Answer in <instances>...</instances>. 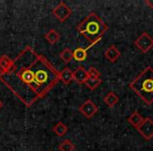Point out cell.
<instances>
[{
  "instance_id": "22",
  "label": "cell",
  "mask_w": 153,
  "mask_h": 151,
  "mask_svg": "<svg viewBox=\"0 0 153 151\" xmlns=\"http://www.w3.org/2000/svg\"><path fill=\"white\" fill-rule=\"evenodd\" d=\"M2 106H3V103H2V101L0 100V109L2 108Z\"/></svg>"
},
{
  "instance_id": "20",
  "label": "cell",
  "mask_w": 153,
  "mask_h": 151,
  "mask_svg": "<svg viewBox=\"0 0 153 151\" xmlns=\"http://www.w3.org/2000/svg\"><path fill=\"white\" fill-rule=\"evenodd\" d=\"M88 77L90 78H98V79H101V74L97 68L94 67H90V69L88 70Z\"/></svg>"
},
{
  "instance_id": "4",
  "label": "cell",
  "mask_w": 153,
  "mask_h": 151,
  "mask_svg": "<svg viewBox=\"0 0 153 151\" xmlns=\"http://www.w3.org/2000/svg\"><path fill=\"white\" fill-rule=\"evenodd\" d=\"M134 45H135L143 54H146L153 47V38L148 33H143V34L134 41Z\"/></svg>"
},
{
  "instance_id": "18",
  "label": "cell",
  "mask_w": 153,
  "mask_h": 151,
  "mask_svg": "<svg viewBox=\"0 0 153 151\" xmlns=\"http://www.w3.org/2000/svg\"><path fill=\"white\" fill-rule=\"evenodd\" d=\"M101 83H102V80L101 79L88 77V79L86 80V82H85V85L87 86L90 90H94L97 87H99V86L101 85Z\"/></svg>"
},
{
  "instance_id": "14",
  "label": "cell",
  "mask_w": 153,
  "mask_h": 151,
  "mask_svg": "<svg viewBox=\"0 0 153 151\" xmlns=\"http://www.w3.org/2000/svg\"><path fill=\"white\" fill-rule=\"evenodd\" d=\"M53 131L57 136L62 138V136L65 135L66 132L68 131V128H67V126L63 123V122H58V123L53 127Z\"/></svg>"
},
{
  "instance_id": "5",
  "label": "cell",
  "mask_w": 153,
  "mask_h": 151,
  "mask_svg": "<svg viewBox=\"0 0 153 151\" xmlns=\"http://www.w3.org/2000/svg\"><path fill=\"white\" fill-rule=\"evenodd\" d=\"M53 15L60 22H64L71 15V9L64 1H61L55 9L53 10Z\"/></svg>"
},
{
  "instance_id": "1",
  "label": "cell",
  "mask_w": 153,
  "mask_h": 151,
  "mask_svg": "<svg viewBox=\"0 0 153 151\" xmlns=\"http://www.w3.org/2000/svg\"><path fill=\"white\" fill-rule=\"evenodd\" d=\"M59 72L46 57L26 46L13 60L11 68L0 74V81L26 107H30L57 85Z\"/></svg>"
},
{
  "instance_id": "2",
  "label": "cell",
  "mask_w": 153,
  "mask_h": 151,
  "mask_svg": "<svg viewBox=\"0 0 153 151\" xmlns=\"http://www.w3.org/2000/svg\"><path fill=\"white\" fill-rule=\"evenodd\" d=\"M76 30L89 42H91V44H96L108 30V26L97 14L91 13L78 24Z\"/></svg>"
},
{
  "instance_id": "24",
  "label": "cell",
  "mask_w": 153,
  "mask_h": 151,
  "mask_svg": "<svg viewBox=\"0 0 153 151\" xmlns=\"http://www.w3.org/2000/svg\"><path fill=\"white\" fill-rule=\"evenodd\" d=\"M0 57H1V56H0Z\"/></svg>"
},
{
  "instance_id": "12",
  "label": "cell",
  "mask_w": 153,
  "mask_h": 151,
  "mask_svg": "<svg viewBox=\"0 0 153 151\" xmlns=\"http://www.w3.org/2000/svg\"><path fill=\"white\" fill-rule=\"evenodd\" d=\"M144 120H145V118L143 117L140 112H137V111H134V112L131 113V115L128 118V122H129V124L133 126L134 128L140 127V124L144 122Z\"/></svg>"
},
{
  "instance_id": "19",
  "label": "cell",
  "mask_w": 153,
  "mask_h": 151,
  "mask_svg": "<svg viewBox=\"0 0 153 151\" xmlns=\"http://www.w3.org/2000/svg\"><path fill=\"white\" fill-rule=\"evenodd\" d=\"M74 145L69 140L63 141L59 146V151H74Z\"/></svg>"
},
{
  "instance_id": "7",
  "label": "cell",
  "mask_w": 153,
  "mask_h": 151,
  "mask_svg": "<svg viewBox=\"0 0 153 151\" xmlns=\"http://www.w3.org/2000/svg\"><path fill=\"white\" fill-rule=\"evenodd\" d=\"M99 108L91 100H86L83 104L80 106V112L86 118V119H91L97 112Z\"/></svg>"
},
{
  "instance_id": "21",
  "label": "cell",
  "mask_w": 153,
  "mask_h": 151,
  "mask_svg": "<svg viewBox=\"0 0 153 151\" xmlns=\"http://www.w3.org/2000/svg\"><path fill=\"white\" fill-rule=\"evenodd\" d=\"M145 4L148 5L150 9H153V0H146V1H145Z\"/></svg>"
},
{
  "instance_id": "23",
  "label": "cell",
  "mask_w": 153,
  "mask_h": 151,
  "mask_svg": "<svg viewBox=\"0 0 153 151\" xmlns=\"http://www.w3.org/2000/svg\"><path fill=\"white\" fill-rule=\"evenodd\" d=\"M49 151H53V150H49Z\"/></svg>"
},
{
  "instance_id": "17",
  "label": "cell",
  "mask_w": 153,
  "mask_h": 151,
  "mask_svg": "<svg viewBox=\"0 0 153 151\" xmlns=\"http://www.w3.org/2000/svg\"><path fill=\"white\" fill-rule=\"evenodd\" d=\"M60 58L62 59V61L65 64H68L71 62V60L74 59V51L69 48H65L64 51H61L60 54Z\"/></svg>"
},
{
  "instance_id": "11",
  "label": "cell",
  "mask_w": 153,
  "mask_h": 151,
  "mask_svg": "<svg viewBox=\"0 0 153 151\" xmlns=\"http://www.w3.org/2000/svg\"><path fill=\"white\" fill-rule=\"evenodd\" d=\"M59 79L60 81L63 82L65 85L69 84L70 82L74 80V71L70 70V68L65 67L64 69H62L61 71L59 72Z\"/></svg>"
},
{
  "instance_id": "15",
  "label": "cell",
  "mask_w": 153,
  "mask_h": 151,
  "mask_svg": "<svg viewBox=\"0 0 153 151\" xmlns=\"http://www.w3.org/2000/svg\"><path fill=\"white\" fill-rule=\"evenodd\" d=\"M104 103L108 107H113L119 103V97L114 94L113 91H110L105 96L104 98Z\"/></svg>"
},
{
  "instance_id": "13",
  "label": "cell",
  "mask_w": 153,
  "mask_h": 151,
  "mask_svg": "<svg viewBox=\"0 0 153 151\" xmlns=\"http://www.w3.org/2000/svg\"><path fill=\"white\" fill-rule=\"evenodd\" d=\"M12 64H13V60L10 59L7 56L3 55L0 57V74L7 71L11 68Z\"/></svg>"
},
{
  "instance_id": "6",
  "label": "cell",
  "mask_w": 153,
  "mask_h": 151,
  "mask_svg": "<svg viewBox=\"0 0 153 151\" xmlns=\"http://www.w3.org/2000/svg\"><path fill=\"white\" fill-rule=\"evenodd\" d=\"M136 129L145 140H151L153 138V121L150 118H146Z\"/></svg>"
},
{
  "instance_id": "3",
  "label": "cell",
  "mask_w": 153,
  "mask_h": 151,
  "mask_svg": "<svg viewBox=\"0 0 153 151\" xmlns=\"http://www.w3.org/2000/svg\"><path fill=\"white\" fill-rule=\"evenodd\" d=\"M130 88L146 103L153 104V68L148 66L129 84Z\"/></svg>"
},
{
  "instance_id": "9",
  "label": "cell",
  "mask_w": 153,
  "mask_h": 151,
  "mask_svg": "<svg viewBox=\"0 0 153 151\" xmlns=\"http://www.w3.org/2000/svg\"><path fill=\"white\" fill-rule=\"evenodd\" d=\"M87 79H88V71L84 69L83 66H78L76 69L74 71V80H76L80 84H85Z\"/></svg>"
},
{
  "instance_id": "8",
  "label": "cell",
  "mask_w": 153,
  "mask_h": 151,
  "mask_svg": "<svg viewBox=\"0 0 153 151\" xmlns=\"http://www.w3.org/2000/svg\"><path fill=\"white\" fill-rule=\"evenodd\" d=\"M120 57H121V51L115 45H111L105 51V58L111 63H114Z\"/></svg>"
},
{
  "instance_id": "10",
  "label": "cell",
  "mask_w": 153,
  "mask_h": 151,
  "mask_svg": "<svg viewBox=\"0 0 153 151\" xmlns=\"http://www.w3.org/2000/svg\"><path fill=\"white\" fill-rule=\"evenodd\" d=\"M94 44H90L89 46L86 47V48H83V47H78V48H76L74 51V59L78 62L85 61L86 58H87V51L90 47L94 46Z\"/></svg>"
},
{
  "instance_id": "16",
  "label": "cell",
  "mask_w": 153,
  "mask_h": 151,
  "mask_svg": "<svg viewBox=\"0 0 153 151\" xmlns=\"http://www.w3.org/2000/svg\"><path fill=\"white\" fill-rule=\"evenodd\" d=\"M44 37L47 42L51 43V44H56V43L60 40V34L56 30H49L48 32L45 34Z\"/></svg>"
}]
</instances>
